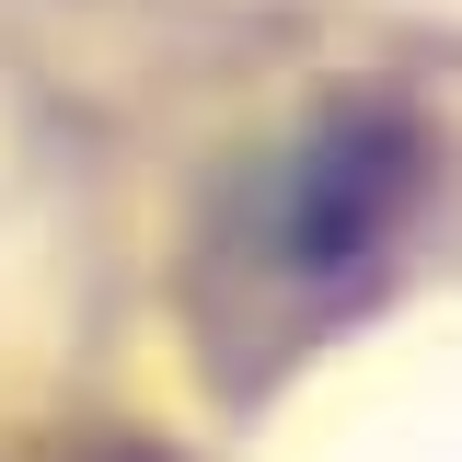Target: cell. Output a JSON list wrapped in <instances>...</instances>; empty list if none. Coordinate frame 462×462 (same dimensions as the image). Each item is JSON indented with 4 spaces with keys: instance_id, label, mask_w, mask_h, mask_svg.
I'll return each mask as SVG.
<instances>
[{
    "instance_id": "cell-1",
    "label": "cell",
    "mask_w": 462,
    "mask_h": 462,
    "mask_svg": "<svg viewBox=\"0 0 462 462\" xmlns=\"http://www.w3.org/2000/svg\"><path fill=\"white\" fill-rule=\"evenodd\" d=\"M416 197V127L404 116H336L300 139V162L278 185V254L300 278H346Z\"/></svg>"
}]
</instances>
